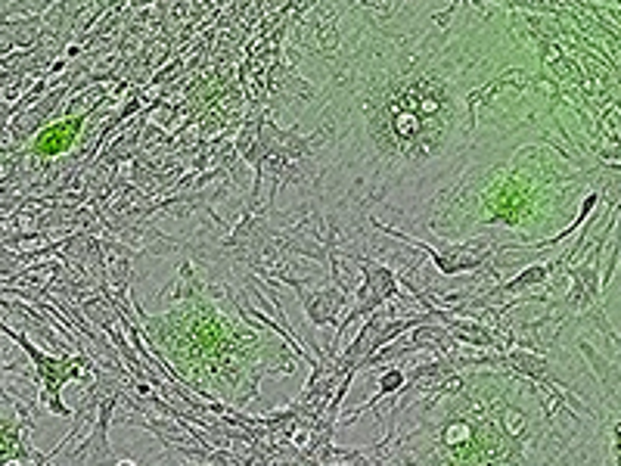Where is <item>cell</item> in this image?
<instances>
[{
    "label": "cell",
    "mask_w": 621,
    "mask_h": 466,
    "mask_svg": "<svg viewBox=\"0 0 621 466\" xmlns=\"http://www.w3.org/2000/svg\"><path fill=\"white\" fill-rule=\"evenodd\" d=\"M78 134V121H62V125H50V131H44L38 140H34V149L44 156H53V153H62L69 149L71 137Z\"/></svg>",
    "instance_id": "obj_1"
}]
</instances>
